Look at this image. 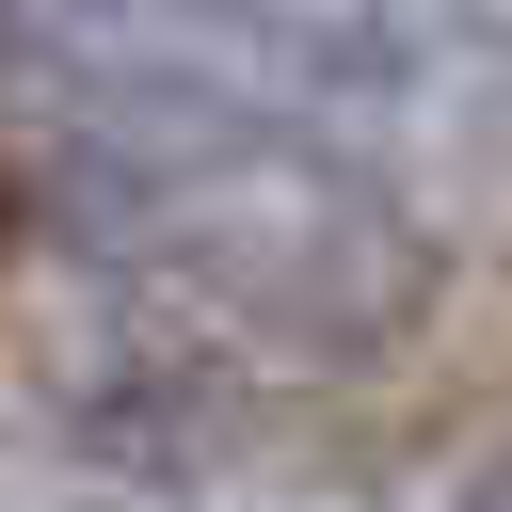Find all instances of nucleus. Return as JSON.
<instances>
[{
    "label": "nucleus",
    "mask_w": 512,
    "mask_h": 512,
    "mask_svg": "<svg viewBox=\"0 0 512 512\" xmlns=\"http://www.w3.org/2000/svg\"><path fill=\"white\" fill-rule=\"evenodd\" d=\"M80 224L160 272L208 336L288 352V368H384L432 320V224L336 160L304 112L208 96V80H128L80 128Z\"/></svg>",
    "instance_id": "obj_1"
},
{
    "label": "nucleus",
    "mask_w": 512,
    "mask_h": 512,
    "mask_svg": "<svg viewBox=\"0 0 512 512\" xmlns=\"http://www.w3.org/2000/svg\"><path fill=\"white\" fill-rule=\"evenodd\" d=\"M80 32H112L160 80L256 96V112H352V96H416L464 64V0H64Z\"/></svg>",
    "instance_id": "obj_2"
},
{
    "label": "nucleus",
    "mask_w": 512,
    "mask_h": 512,
    "mask_svg": "<svg viewBox=\"0 0 512 512\" xmlns=\"http://www.w3.org/2000/svg\"><path fill=\"white\" fill-rule=\"evenodd\" d=\"M464 512H512V448H496V464H480V480H464Z\"/></svg>",
    "instance_id": "obj_3"
},
{
    "label": "nucleus",
    "mask_w": 512,
    "mask_h": 512,
    "mask_svg": "<svg viewBox=\"0 0 512 512\" xmlns=\"http://www.w3.org/2000/svg\"><path fill=\"white\" fill-rule=\"evenodd\" d=\"M128 512H176V496H128Z\"/></svg>",
    "instance_id": "obj_4"
},
{
    "label": "nucleus",
    "mask_w": 512,
    "mask_h": 512,
    "mask_svg": "<svg viewBox=\"0 0 512 512\" xmlns=\"http://www.w3.org/2000/svg\"><path fill=\"white\" fill-rule=\"evenodd\" d=\"M0 224H16V192H0Z\"/></svg>",
    "instance_id": "obj_5"
}]
</instances>
